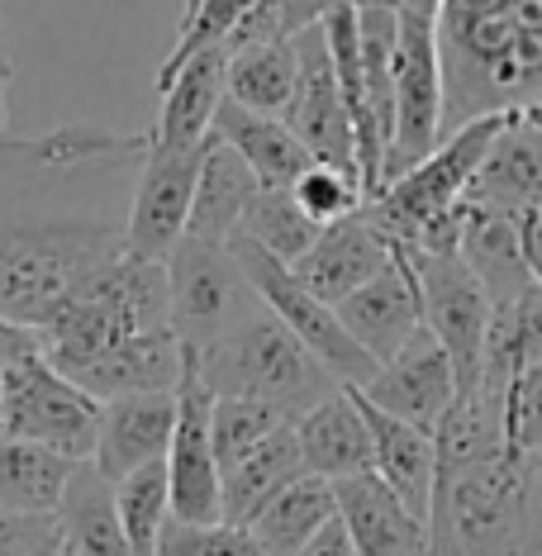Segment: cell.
Wrapping results in <instances>:
<instances>
[{
  "mask_svg": "<svg viewBox=\"0 0 542 556\" xmlns=\"http://www.w3.org/2000/svg\"><path fill=\"white\" fill-rule=\"evenodd\" d=\"M148 134L67 124L0 134V314L39 328L67 295L129 257V205Z\"/></svg>",
  "mask_w": 542,
  "mask_h": 556,
  "instance_id": "cell-1",
  "label": "cell"
},
{
  "mask_svg": "<svg viewBox=\"0 0 542 556\" xmlns=\"http://www.w3.org/2000/svg\"><path fill=\"white\" fill-rule=\"evenodd\" d=\"M443 138L481 115L542 105V0H443Z\"/></svg>",
  "mask_w": 542,
  "mask_h": 556,
  "instance_id": "cell-2",
  "label": "cell"
},
{
  "mask_svg": "<svg viewBox=\"0 0 542 556\" xmlns=\"http://www.w3.org/2000/svg\"><path fill=\"white\" fill-rule=\"evenodd\" d=\"M428 533L433 556H542V457H438Z\"/></svg>",
  "mask_w": 542,
  "mask_h": 556,
  "instance_id": "cell-3",
  "label": "cell"
},
{
  "mask_svg": "<svg viewBox=\"0 0 542 556\" xmlns=\"http://www.w3.org/2000/svg\"><path fill=\"white\" fill-rule=\"evenodd\" d=\"M172 328V295H167V262L124 257L119 267L96 276L77 295H67L48 319L34 328L43 357L62 376L81 381L96 362L143 333Z\"/></svg>",
  "mask_w": 542,
  "mask_h": 556,
  "instance_id": "cell-4",
  "label": "cell"
},
{
  "mask_svg": "<svg viewBox=\"0 0 542 556\" xmlns=\"http://www.w3.org/2000/svg\"><path fill=\"white\" fill-rule=\"evenodd\" d=\"M200 366V381L214 395H243L281 409L286 419H305L314 404H324L333 390H343L314 352L262 305L234 333H224Z\"/></svg>",
  "mask_w": 542,
  "mask_h": 556,
  "instance_id": "cell-5",
  "label": "cell"
},
{
  "mask_svg": "<svg viewBox=\"0 0 542 556\" xmlns=\"http://www.w3.org/2000/svg\"><path fill=\"white\" fill-rule=\"evenodd\" d=\"M504 119L509 115H481V119L462 124V129L448 134L419 167L395 176V181L381 186V191L362 205L367 219L390 243V252H414L428 224L462 205L466 191H471V181H476V172H481L486 153H490V143H495V134L504 129Z\"/></svg>",
  "mask_w": 542,
  "mask_h": 556,
  "instance_id": "cell-6",
  "label": "cell"
},
{
  "mask_svg": "<svg viewBox=\"0 0 542 556\" xmlns=\"http://www.w3.org/2000/svg\"><path fill=\"white\" fill-rule=\"evenodd\" d=\"M100 404L91 390H81L72 376H62L43 357L39 338H24L10 352L5 371H0V424L5 438L39 442L72 462H91L100 442Z\"/></svg>",
  "mask_w": 542,
  "mask_h": 556,
  "instance_id": "cell-7",
  "label": "cell"
},
{
  "mask_svg": "<svg viewBox=\"0 0 542 556\" xmlns=\"http://www.w3.org/2000/svg\"><path fill=\"white\" fill-rule=\"evenodd\" d=\"M167 295H172V328L181 338L186 357H205L224 333L262 309L257 290L248 286L229 243H200L181 238L167 257Z\"/></svg>",
  "mask_w": 542,
  "mask_h": 556,
  "instance_id": "cell-8",
  "label": "cell"
},
{
  "mask_svg": "<svg viewBox=\"0 0 542 556\" xmlns=\"http://www.w3.org/2000/svg\"><path fill=\"white\" fill-rule=\"evenodd\" d=\"M229 248H234L238 267H243V276H248V286L257 290V300L286 328H291V333L314 352V357L329 366V376H333L338 386H357L362 390L376 371H381V362H376L371 352L343 328L338 309L324 305L314 290L300 286L295 271L286 267V262H276L272 252H262L257 243H248V238H234Z\"/></svg>",
  "mask_w": 542,
  "mask_h": 556,
  "instance_id": "cell-9",
  "label": "cell"
},
{
  "mask_svg": "<svg viewBox=\"0 0 542 556\" xmlns=\"http://www.w3.org/2000/svg\"><path fill=\"white\" fill-rule=\"evenodd\" d=\"M443 115H448V91H443V58H438V24L424 15L400 10V39H395V138L386 153V176H395L433 153L443 143Z\"/></svg>",
  "mask_w": 542,
  "mask_h": 556,
  "instance_id": "cell-10",
  "label": "cell"
},
{
  "mask_svg": "<svg viewBox=\"0 0 542 556\" xmlns=\"http://www.w3.org/2000/svg\"><path fill=\"white\" fill-rule=\"evenodd\" d=\"M400 257V252H395ZM419 276V300H424V328L443 343L457 371V390L471 395L481 386V362H486V333H490V309L495 300L476 281V271L457 257H433V252H414L405 257Z\"/></svg>",
  "mask_w": 542,
  "mask_h": 556,
  "instance_id": "cell-11",
  "label": "cell"
},
{
  "mask_svg": "<svg viewBox=\"0 0 542 556\" xmlns=\"http://www.w3.org/2000/svg\"><path fill=\"white\" fill-rule=\"evenodd\" d=\"M205 148L210 138L196 148H167L148 138V157L129 205V257L167 262L172 248L186 238L196 181H200V167H205Z\"/></svg>",
  "mask_w": 542,
  "mask_h": 556,
  "instance_id": "cell-12",
  "label": "cell"
},
{
  "mask_svg": "<svg viewBox=\"0 0 542 556\" xmlns=\"http://www.w3.org/2000/svg\"><path fill=\"white\" fill-rule=\"evenodd\" d=\"M172 518L219 523V457H214V390L200 381L196 357H186L176 386V433L167 447Z\"/></svg>",
  "mask_w": 542,
  "mask_h": 556,
  "instance_id": "cell-13",
  "label": "cell"
},
{
  "mask_svg": "<svg viewBox=\"0 0 542 556\" xmlns=\"http://www.w3.org/2000/svg\"><path fill=\"white\" fill-rule=\"evenodd\" d=\"M295 53H300V81H295L291 110H286V124H291V134L310 148L314 162L357 172L352 119H348L343 91H338V72H333V58H329V34H324V24L295 34Z\"/></svg>",
  "mask_w": 542,
  "mask_h": 556,
  "instance_id": "cell-14",
  "label": "cell"
},
{
  "mask_svg": "<svg viewBox=\"0 0 542 556\" xmlns=\"http://www.w3.org/2000/svg\"><path fill=\"white\" fill-rule=\"evenodd\" d=\"M362 395H367L376 409L395 414V419L424 428V433H438V424L448 419V409L457 404L462 390H457V371H452V357L443 352V343H438L428 328H419V333L362 386Z\"/></svg>",
  "mask_w": 542,
  "mask_h": 556,
  "instance_id": "cell-15",
  "label": "cell"
},
{
  "mask_svg": "<svg viewBox=\"0 0 542 556\" xmlns=\"http://www.w3.org/2000/svg\"><path fill=\"white\" fill-rule=\"evenodd\" d=\"M333 500L357 556H433L428 518L414 514L376 471L338 480Z\"/></svg>",
  "mask_w": 542,
  "mask_h": 556,
  "instance_id": "cell-16",
  "label": "cell"
},
{
  "mask_svg": "<svg viewBox=\"0 0 542 556\" xmlns=\"http://www.w3.org/2000/svg\"><path fill=\"white\" fill-rule=\"evenodd\" d=\"M176 433V390H148V395H115L100 409V442H96V471L119 485L138 466L167 462Z\"/></svg>",
  "mask_w": 542,
  "mask_h": 556,
  "instance_id": "cell-17",
  "label": "cell"
},
{
  "mask_svg": "<svg viewBox=\"0 0 542 556\" xmlns=\"http://www.w3.org/2000/svg\"><path fill=\"white\" fill-rule=\"evenodd\" d=\"M390 257H395V252H390L381 229L367 219V210H357V214H348V219L329 224V229L319 233V243H314L291 271L324 305L338 309L352 290L376 281V276L390 267Z\"/></svg>",
  "mask_w": 542,
  "mask_h": 556,
  "instance_id": "cell-18",
  "label": "cell"
},
{
  "mask_svg": "<svg viewBox=\"0 0 542 556\" xmlns=\"http://www.w3.org/2000/svg\"><path fill=\"white\" fill-rule=\"evenodd\" d=\"M338 319L376 362H390L400 348L424 328V300H419V276L405 257H390V267L367 281L362 290L338 305Z\"/></svg>",
  "mask_w": 542,
  "mask_h": 556,
  "instance_id": "cell-19",
  "label": "cell"
},
{
  "mask_svg": "<svg viewBox=\"0 0 542 556\" xmlns=\"http://www.w3.org/2000/svg\"><path fill=\"white\" fill-rule=\"evenodd\" d=\"M224 96H229V48H210L191 58L181 72L157 86V119L148 124V138L167 148H196L214 134Z\"/></svg>",
  "mask_w": 542,
  "mask_h": 556,
  "instance_id": "cell-20",
  "label": "cell"
},
{
  "mask_svg": "<svg viewBox=\"0 0 542 556\" xmlns=\"http://www.w3.org/2000/svg\"><path fill=\"white\" fill-rule=\"evenodd\" d=\"M295 433H300V452H305V471L329 480V485L376 471L371 428L362 419V404L352 395V386L333 390L324 404H314L305 419H295Z\"/></svg>",
  "mask_w": 542,
  "mask_h": 556,
  "instance_id": "cell-21",
  "label": "cell"
},
{
  "mask_svg": "<svg viewBox=\"0 0 542 556\" xmlns=\"http://www.w3.org/2000/svg\"><path fill=\"white\" fill-rule=\"evenodd\" d=\"M466 200L490 210H509V214L542 210V134L528 119V110H514L504 119V129L490 143Z\"/></svg>",
  "mask_w": 542,
  "mask_h": 556,
  "instance_id": "cell-22",
  "label": "cell"
},
{
  "mask_svg": "<svg viewBox=\"0 0 542 556\" xmlns=\"http://www.w3.org/2000/svg\"><path fill=\"white\" fill-rule=\"evenodd\" d=\"M352 395L362 404V419L371 428V452H376V476L395 490L400 500L409 504L419 518H428L433 509V480H438V447H433V433L414 428L395 414L376 409V404L352 386Z\"/></svg>",
  "mask_w": 542,
  "mask_h": 556,
  "instance_id": "cell-23",
  "label": "cell"
},
{
  "mask_svg": "<svg viewBox=\"0 0 542 556\" xmlns=\"http://www.w3.org/2000/svg\"><path fill=\"white\" fill-rule=\"evenodd\" d=\"M214 138L229 143L267 191H291L300 176L314 167L310 148L291 134V124L272 115H252V110H243L229 96H224L219 115H214Z\"/></svg>",
  "mask_w": 542,
  "mask_h": 556,
  "instance_id": "cell-24",
  "label": "cell"
},
{
  "mask_svg": "<svg viewBox=\"0 0 542 556\" xmlns=\"http://www.w3.org/2000/svg\"><path fill=\"white\" fill-rule=\"evenodd\" d=\"M300 476H305V452H300L295 424H286V428H276L257 452H248L243 462L229 466V471L219 476V514H224V523L248 528L252 518H257Z\"/></svg>",
  "mask_w": 542,
  "mask_h": 556,
  "instance_id": "cell-25",
  "label": "cell"
},
{
  "mask_svg": "<svg viewBox=\"0 0 542 556\" xmlns=\"http://www.w3.org/2000/svg\"><path fill=\"white\" fill-rule=\"evenodd\" d=\"M257 191H262V181L252 176L248 162L238 157L229 143H219V138L210 134L186 238H200V243H234L238 224H243V214H248L252 200H257Z\"/></svg>",
  "mask_w": 542,
  "mask_h": 556,
  "instance_id": "cell-26",
  "label": "cell"
},
{
  "mask_svg": "<svg viewBox=\"0 0 542 556\" xmlns=\"http://www.w3.org/2000/svg\"><path fill=\"white\" fill-rule=\"evenodd\" d=\"M466 205H471V200H466ZM462 262L476 271V281L486 286V295L495 300V305L533 286L528 262H524V243H519V214H509V210H490V205L466 210Z\"/></svg>",
  "mask_w": 542,
  "mask_h": 556,
  "instance_id": "cell-27",
  "label": "cell"
},
{
  "mask_svg": "<svg viewBox=\"0 0 542 556\" xmlns=\"http://www.w3.org/2000/svg\"><path fill=\"white\" fill-rule=\"evenodd\" d=\"M77 466L39 442L0 438V514H58Z\"/></svg>",
  "mask_w": 542,
  "mask_h": 556,
  "instance_id": "cell-28",
  "label": "cell"
},
{
  "mask_svg": "<svg viewBox=\"0 0 542 556\" xmlns=\"http://www.w3.org/2000/svg\"><path fill=\"white\" fill-rule=\"evenodd\" d=\"M58 528H62V542L77 556H138L115 514V485L96 471V462L77 466L67 495H62Z\"/></svg>",
  "mask_w": 542,
  "mask_h": 556,
  "instance_id": "cell-29",
  "label": "cell"
},
{
  "mask_svg": "<svg viewBox=\"0 0 542 556\" xmlns=\"http://www.w3.org/2000/svg\"><path fill=\"white\" fill-rule=\"evenodd\" d=\"M538 362H542V286H528L490 309L481 386L509 395L514 376H524Z\"/></svg>",
  "mask_w": 542,
  "mask_h": 556,
  "instance_id": "cell-30",
  "label": "cell"
},
{
  "mask_svg": "<svg viewBox=\"0 0 542 556\" xmlns=\"http://www.w3.org/2000/svg\"><path fill=\"white\" fill-rule=\"evenodd\" d=\"M333 518H338L333 485L305 471L300 480H291V485H286L257 518H252L248 528H252V538H257L262 556H295L300 547H310Z\"/></svg>",
  "mask_w": 542,
  "mask_h": 556,
  "instance_id": "cell-31",
  "label": "cell"
},
{
  "mask_svg": "<svg viewBox=\"0 0 542 556\" xmlns=\"http://www.w3.org/2000/svg\"><path fill=\"white\" fill-rule=\"evenodd\" d=\"M300 81V53L295 39H267L248 43L229 58V100H238L252 115L286 119Z\"/></svg>",
  "mask_w": 542,
  "mask_h": 556,
  "instance_id": "cell-32",
  "label": "cell"
},
{
  "mask_svg": "<svg viewBox=\"0 0 542 556\" xmlns=\"http://www.w3.org/2000/svg\"><path fill=\"white\" fill-rule=\"evenodd\" d=\"M319 233H324V224H314L310 214L300 210L295 191H267V186H262L234 238H248V243H257L262 252H272L276 262L295 267V262L319 243Z\"/></svg>",
  "mask_w": 542,
  "mask_h": 556,
  "instance_id": "cell-33",
  "label": "cell"
},
{
  "mask_svg": "<svg viewBox=\"0 0 542 556\" xmlns=\"http://www.w3.org/2000/svg\"><path fill=\"white\" fill-rule=\"evenodd\" d=\"M115 514L124 523V538L134 542L138 556H153L157 552V538L172 518V476H167V462H153V466H138L134 476H124L115 485Z\"/></svg>",
  "mask_w": 542,
  "mask_h": 556,
  "instance_id": "cell-34",
  "label": "cell"
},
{
  "mask_svg": "<svg viewBox=\"0 0 542 556\" xmlns=\"http://www.w3.org/2000/svg\"><path fill=\"white\" fill-rule=\"evenodd\" d=\"M286 424H295V419H286L281 409H272L262 400L214 395V457H219V476L243 462L248 452H257Z\"/></svg>",
  "mask_w": 542,
  "mask_h": 556,
  "instance_id": "cell-35",
  "label": "cell"
},
{
  "mask_svg": "<svg viewBox=\"0 0 542 556\" xmlns=\"http://www.w3.org/2000/svg\"><path fill=\"white\" fill-rule=\"evenodd\" d=\"M291 191L300 200V210H305L314 224H324V229L367 205V186H362V176L343 172V167H324V162H314Z\"/></svg>",
  "mask_w": 542,
  "mask_h": 556,
  "instance_id": "cell-36",
  "label": "cell"
},
{
  "mask_svg": "<svg viewBox=\"0 0 542 556\" xmlns=\"http://www.w3.org/2000/svg\"><path fill=\"white\" fill-rule=\"evenodd\" d=\"M153 556H262L252 528L238 523H186V518H167Z\"/></svg>",
  "mask_w": 542,
  "mask_h": 556,
  "instance_id": "cell-37",
  "label": "cell"
},
{
  "mask_svg": "<svg viewBox=\"0 0 542 556\" xmlns=\"http://www.w3.org/2000/svg\"><path fill=\"white\" fill-rule=\"evenodd\" d=\"M504 442L524 457H542V362L514 376L504 395Z\"/></svg>",
  "mask_w": 542,
  "mask_h": 556,
  "instance_id": "cell-38",
  "label": "cell"
},
{
  "mask_svg": "<svg viewBox=\"0 0 542 556\" xmlns=\"http://www.w3.org/2000/svg\"><path fill=\"white\" fill-rule=\"evenodd\" d=\"M272 5V20H276V34L281 39H295V34L314 29L333 15V10H371V5H390L400 10V0H267Z\"/></svg>",
  "mask_w": 542,
  "mask_h": 556,
  "instance_id": "cell-39",
  "label": "cell"
},
{
  "mask_svg": "<svg viewBox=\"0 0 542 556\" xmlns=\"http://www.w3.org/2000/svg\"><path fill=\"white\" fill-rule=\"evenodd\" d=\"M58 533V514H0V556H24Z\"/></svg>",
  "mask_w": 542,
  "mask_h": 556,
  "instance_id": "cell-40",
  "label": "cell"
},
{
  "mask_svg": "<svg viewBox=\"0 0 542 556\" xmlns=\"http://www.w3.org/2000/svg\"><path fill=\"white\" fill-rule=\"evenodd\" d=\"M519 243H524L528 276H533V286H542V210L519 214Z\"/></svg>",
  "mask_w": 542,
  "mask_h": 556,
  "instance_id": "cell-41",
  "label": "cell"
},
{
  "mask_svg": "<svg viewBox=\"0 0 542 556\" xmlns=\"http://www.w3.org/2000/svg\"><path fill=\"white\" fill-rule=\"evenodd\" d=\"M295 556H357L352 552V538H348V528H343V518H333L329 528H324L319 538L310 542V547H300Z\"/></svg>",
  "mask_w": 542,
  "mask_h": 556,
  "instance_id": "cell-42",
  "label": "cell"
},
{
  "mask_svg": "<svg viewBox=\"0 0 542 556\" xmlns=\"http://www.w3.org/2000/svg\"><path fill=\"white\" fill-rule=\"evenodd\" d=\"M10 86H15V58H10L5 15H0V134H5V124H10Z\"/></svg>",
  "mask_w": 542,
  "mask_h": 556,
  "instance_id": "cell-43",
  "label": "cell"
},
{
  "mask_svg": "<svg viewBox=\"0 0 542 556\" xmlns=\"http://www.w3.org/2000/svg\"><path fill=\"white\" fill-rule=\"evenodd\" d=\"M29 333H34V328H24V324H15V319H5V314H0V371H5L10 352H15ZM0 438H5V424H0Z\"/></svg>",
  "mask_w": 542,
  "mask_h": 556,
  "instance_id": "cell-44",
  "label": "cell"
},
{
  "mask_svg": "<svg viewBox=\"0 0 542 556\" xmlns=\"http://www.w3.org/2000/svg\"><path fill=\"white\" fill-rule=\"evenodd\" d=\"M400 10H409V15H424V20H438L443 0H400Z\"/></svg>",
  "mask_w": 542,
  "mask_h": 556,
  "instance_id": "cell-45",
  "label": "cell"
},
{
  "mask_svg": "<svg viewBox=\"0 0 542 556\" xmlns=\"http://www.w3.org/2000/svg\"><path fill=\"white\" fill-rule=\"evenodd\" d=\"M528 119H533V124H538V134H542V105H533V110H528Z\"/></svg>",
  "mask_w": 542,
  "mask_h": 556,
  "instance_id": "cell-46",
  "label": "cell"
},
{
  "mask_svg": "<svg viewBox=\"0 0 542 556\" xmlns=\"http://www.w3.org/2000/svg\"><path fill=\"white\" fill-rule=\"evenodd\" d=\"M58 556H77V552H72V547H67V542H62V552H58Z\"/></svg>",
  "mask_w": 542,
  "mask_h": 556,
  "instance_id": "cell-47",
  "label": "cell"
}]
</instances>
